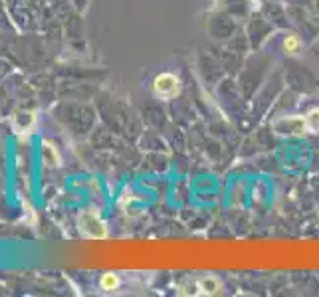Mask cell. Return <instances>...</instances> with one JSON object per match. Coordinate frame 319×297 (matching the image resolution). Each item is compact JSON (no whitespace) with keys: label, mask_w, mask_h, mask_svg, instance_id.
<instances>
[{"label":"cell","mask_w":319,"mask_h":297,"mask_svg":"<svg viewBox=\"0 0 319 297\" xmlns=\"http://www.w3.org/2000/svg\"><path fill=\"white\" fill-rule=\"evenodd\" d=\"M80 232L84 234L85 238H91V240H103L107 238V226L105 222L99 218V214L93 212V210H85L80 220Z\"/></svg>","instance_id":"1"},{"label":"cell","mask_w":319,"mask_h":297,"mask_svg":"<svg viewBox=\"0 0 319 297\" xmlns=\"http://www.w3.org/2000/svg\"><path fill=\"white\" fill-rule=\"evenodd\" d=\"M179 91H181V80L174 73H161L153 82V93L159 99H170L179 95Z\"/></svg>","instance_id":"2"},{"label":"cell","mask_w":319,"mask_h":297,"mask_svg":"<svg viewBox=\"0 0 319 297\" xmlns=\"http://www.w3.org/2000/svg\"><path fill=\"white\" fill-rule=\"evenodd\" d=\"M274 129L279 135H303V133H309L305 117H281V119L274 121Z\"/></svg>","instance_id":"3"},{"label":"cell","mask_w":319,"mask_h":297,"mask_svg":"<svg viewBox=\"0 0 319 297\" xmlns=\"http://www.w3.org/2000/svg\"><path fill=\"white\" fill-rule=\"evenodd\" d=\"M194 287H196V293L200 295H216L222 289V281L216 276H204L196 281Z\"/></svg>","instance_id":"4"},{"label":"cell","mask_w":319,"mask_h":297,"mask_svg":"<svg viewBox=\"0 0 319 297\" xmlns=\"http://www.w3.org/2000/svg\"><path fill=\"white\" fill-rule=\"evenodd\" d=\"M119 283H121V279H119L117 274H103L101 281H99L101 289H105V291H115L119 287Z\"/></svg>","instance_id":"5"},{"label":"cell","mask_w":319,"mask_h":297,"mask_svg":"<svg viewBox=\"0 0 319 297\" xmlns=\"http://www.w3.org/2000/svg\"><path fill=\"white\" fill-rule=\"evenodd\" d=\"M303 117H305V123H307V131H309V133H317L319 131V107L309 109Z\"/></svg>","instance_id":"6"},{"label":"cell","mask_w":319,"mask_h":297,"mask_svg":"<svg viewBox=\"0 0 319 297\" xmlns=\"http://www.w3.org/2000/svg\"><path fill=\"white\" fill-rule=\"evenodd\" d=\"M283 50H286V54H290V56H296L299 50H301V40H299L296 34H290V36H286V40H283Z\"/></svg>","instance_id":"7"}]
</instances>
